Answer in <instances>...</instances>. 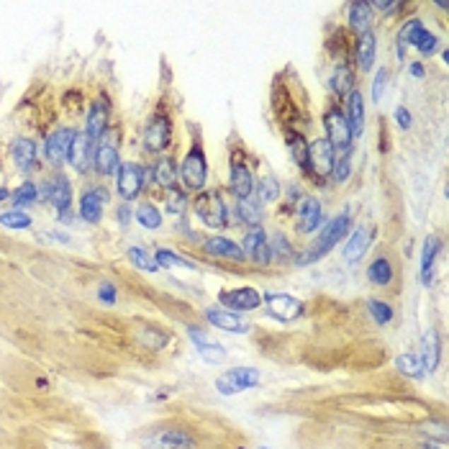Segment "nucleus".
<instances>
[{
    "label": "nucleus",
    "mask_w": 449,
    "mask_h": 449,
    "mask_svg": "<svg viewBox=\"0 0 449 449\" xmlns=\"http://www.w3.org/2000/svg\"><path fill=\"white\" fill-rule=\"evenodd\" d=\"M180 180H182V190H195L201 193L208 182V159L203 152L201 141H193V146L187 149L182 165H180Z\"/></svg>",
    "instance_id": "f257e3e1"
},
{
    "label": "nucleus",
    "mask_w": 449,
    "mask_h": 449,
    "mask_svg": "<svg viewBox=\"0 0 449 449\" xmlns=\"http://www.w3.org/2000/svg\"><path fill=\"white\" fill-rule=\"evenodd\" d=\"M349 214H342V216H337L329 226L321 231V236L316 239V244L311 247V252H305L303 257H298L296 262L298 264H308V262H316V260H321L324 255H329L334 247H337L342 239H344L346 234H349Z\"/></svg>",
    "instance_id": "f03ea898"
},
{
    "label": "nucleus",
    "mask_w": 449,
    "mask_h": 449,
    "mask_svg": "<svg viewBox=\"0 0 449 449\" xmlns=\"http://www.w3.org/2000/svg\"><path fill=\"white\" fill-rule=\"evenodd\" d=\"M195 214L211 228H223L228 223L226 203L221 201V193H218V190L198 193V198H195Z\"/></svg>",
    "instance_id": "7ed1b4c3"
},
{
    "label": "nucleus",
    "mask_w": 449,
    "mask_h": 449,
    "mask_svg": "<svg viewBox=\"0 0 449 449\" xmlns=\"http://www.w3.org/2000/svg\"><path fill=\"white\" fill-rule=\"evenodd\" d=\"M324 129L329 134V144L334 146V152H349V146H352V129H349V121L342 111H339L337 105H332L324 116Z\"/></svg>",
    "instance_id": "20e7f679"
},
{
    "label": "nucleus",
    "mask_w": 449,
    "mask_h": 449,
    "mask_svg": "<svg viewBox=\"0 0 449 449\" xmlns=\"http://www.w3.org/2000/svg\"><path fill=\"white\" fill-rule=\"evenodd\" d=\"M334 162H337V152L326 139H316L308 144V173L316 175L318 180H326L332 175Z\"/></svg>",
    "instance_id": "39448f33"
},
{
    "label": "nucleus",
    "mask_w": 449,
    "mask_h": 449,
    "mask_svg": "<svg viewBox=\"0 0 449 449\" xmlns=\"http://www.w3.org/2000/svg\"><path fill=\"white\" fill-rule=\"evenodd\" d=\"M170 141H173V121L167 113H157L144 129V149L154 154L165 152V146H170Z\"/></svg>",
    "instance_id": "423d86ee"
},
{
    "label": "nucleus",
    "mask_w": 449,
    "mask_h": 449,
    "mask_svg": "<svg viewBox=\"0 0 449 449\" xmlns=\"http://www.w3.org/2000/svg\"><path fill=\"white\" fill-rule=\"evenodd\" d=\"M260 385V373L255 367H236V370H228L226 375H221L216 380V387L221 395H234L242 393L247 387H257Z\"/></svg>",
    "instance_id": "0eeeda50"
},
{
    "label": "nucleus",
    "mask_w": 449,
    "mask_h": 449,
    "mask_svg": "<svg viewBox=\"0 0 449 449\" xmlns=\"http://www.w3.org/2000/svg\"><path fill=\"white\" fill-rule=\"evenodd\" d=\"M144 447L149 449H193L195 436L187 428H159L152 436L144 439Z\"/></svg>",
    "instance_id": "6e6552de"
},
{
    "label": "nucleus",
    "mask_w": 449,
    "mask_h": 449,
    "mask_svg": "<svg viewBox=\"0 0 449 449\" xmlns=\"http://www.w3.org/2000/svg\"><path fill=\"white\" fill-rule=\"evenodd\" d=\"M218 301L223 308H231V311H255L262 303V296L255 288H234V291L218 293Z\"/></svg>",
    "instance_id": "1a4fd4ad"
},
{
    "label": "nucleus",
    "mask_w": 449,
    "mask_h": 449,
    "mask_svg": "<svg viewBox=\"0 0 449 449\" xmlns=\"http://www.w3.org/2000/svg\"><path fill=\"white\" fill-rule=\"evenodd\" d=\"M141 187H144V170L134 162L121 165V170H118V193H121V198L134 201V198H139Z\"/></svg>",
    "instance_id": "9d476101"
},
{
    "label": "nucleus",
    "mask_w": 449,
    "mask_h": 449,
    "mask_svg": "<svg viewBox=\"0 0 449 449\" xmlns=\"http://www.w3.org/2000/svg\"><path fill=\"white\" fill-rule=\"evenodd\" d=\"M231 190H234V195L239 201L252 198V190H255L252 170H249L247 162L239 157V152H234V157H231Z\"/></svg>",
    "instance_id": "9b49d317"
},
{
    "label": "nucleus",
    "mask_w": 449,
    "mask_h": 449,
    "mask_svg": "<svg viewBox=\"0 0 449 449\" xmlns=\"http://www.w3.org/2000/svg\"><path fill=\"white\" fill-rule=\"evenodd\" d=\"M267 311L277 318V321H293L303 313V303L293 296H275V293H269L267 298Z\"/></svg>",
    "instance_id": "f8f14e48"
},
{
    "label": "nucleus",
    "mask_w": 449,
    "mask_h": 449,
    "mask_svg": "<svg viewBox=\"0 0 449 449\" xmlns=\"http://www.w3.org/2000/svg\"><path fill=\"white\" fill-rule=\"evenodd\" d=\"M318 226H324L321 203H318L316 198H301V203H298V231L311 234Z\"/></svg>",
    "instance_id": "ddd939ff"
},
{
    "label": "nucleus",
    "mask_w": 449,
    "mask_h": 449,
    "mask_svg": "<svg viewBox=\"0 0 449 449\" xmlns=\"http://www.w3.org/2000/svg\"><path fill=\"white\" fill-rule=\"evenodd\" d=\"M206 318L211 321V326H216V329H221V332H228V334H249V329H252V324H247L244 318L234 316V313L226 311V308H208Z\"/></svg>",
    "instance_id": "4468645a"
},
{
    "label": "nucleus",
    "mask_w": 449,
    "mask_h": 449,
    "mask_svg": "<svg viewBox=\"0 0 449 449\" xmlns=\"http://www.w3.org/2000/svg\"><path fill=\"white\" fill-rule=\"evenodd\" d=\"M72 136H75V134L69 132V129H57V132L47 139V159H49V165L62 167V162H67Z\"/></svg>",
    "instance_id": "2eb2a0df"
},
{
    "label": "nucleus",
    "mask_w": 449,
    "mask_h": 449,
    "mask_svg": "<svg viewBox=\"0 0 449 449\" xmlns=\"http://www.w3.org/2000/svg\"><path fill=\"white\" fill-rule=\"evenodd\" d=\"M187 334H190L193 344L198 346V352H201V357L206 359V362H214V365H218V362H223V359H226L223 346L216 344V342H211V339L206 337V332H201V329L190 326V329H187Z\"/></svg>",
    "instance_id": "dca6fc26"
},
{
    "label": "nucleus",
    "mask_w": 449,
    "mask_h": 449,
    "mask_svg": "<svg viewBox=\"0 0 449 449\" xmlns=\"http://www.w3.org/2000/svg\"><path fill=\"white\" fill-rule=\"evenodd\" d=\"M90 146H93V141H90L88 134H75L72 136V144H69V165L75 167L77 173H85L88 170V162H90Z\"/></svg>",
    "instance_id": "f3484780"
},
{
    "label": "nucleus",
    "mask_w": 449,
    "mask_h": 449,
    "mask_svg": "<svg viewBox=\"0 0 449 449\" xmlns=\"http://www.w3.org/2000/svg\"><path fill=\"white\" fill-rule=\"evenodd\" d=\"M121 157H118V149L116 144H111V141H103V144L98 146V154H95V167L100 175H118V170H121Z\"/></svg>",
    "instance_id": "a211bd4d"
},
{
    "label": "nucleus",
    "mask_w": 449,
    "mask_h": 449,
    "mask_svg": "<svg viewBox=\"0 0 449 449\" xmlns=\"http://www.w3.org/2000/svg\"><path fill=\"white\" fill-rule=\"evenodd\" d=\"M203 247H206L208 255L226 257V260H236V262H242L244 260L242 247H239L236 242H231V239H226V236H211V239H206Z\"/></svg>",
    "instance_id": "6ab92c4d"
},
{
    "label": "nucleus",
    "mask_w": 449,
    "mask_h": 449,
    "mask_svg": "<svg viewBox=\"0 0 449 449\" xmlns=\"http://www.w3.org/2000/svg\"><path fill=\"white\" fill-rule=\"evenodd\" d=\"M349 26H352V31L359 36L373 31V8H370V3L357 0V3L349 6Z\"/></svg>",
    "instance_id": "aec40b11"
},
{
    "label": "nucleus",
    "mask_w": 449,
    "mask_h": 449,
    "mask_svg": "<svg viewBox=\"0 0 449 449\" xmlns=\"http://www.w3.org/2000/svg\"><path fill=\"white\" fill-rule=\"evenodd\" d=\"M349 100H346V121H349V129H352V136H359L362 129H365V100L359 95L357 90L349 93Z\"/></svg>",
    "instance_id": "412c9836"
},
{
    "label": "nucleus",
    "mask_w": 449,
    "mask_h": 449,
    "mask_svg": "<svg viewBox=\"0 0 449 449\" xmlns=\"http://www.w3.org/2000/svg\"><path fill=\"white\" fill-rule=\"evenodd\" d=\"M439 354H442V342H439V334L431 329V332L424 334V342H421V365L424 370L428 373H434L436 365H439Z\"/></svg>",
    "instance_id": "4be33fe9"
},
{
    "label": "nucleus",
    "mask_w": 449,
    "mask_h": 449,
    "mask_svg": "<svg viewBox=\"0 0 449 449\" xmlns=\"http://www.w3.org/2000/svg\"><path fill=\"white\" fill-rule=\"evenodd\" d=\"M370 239H373V234L367 231V228H357L352 236H349V242L344 244V260L349 264L359 262L362 257H365L367 247H370Z\"/></svg>",
    "instance_id": "5701e85b"
},
{
    "label": "nucleus",
    "mask_w": 449,
    "mask_h": 449,
    "mask_svg": "<svg viewBox=\"0 0 449 449\" xmlns=\"http://www.w3.org/2000/svg\"><path fill=\"white\" fill-rule=\"evenodd\" d=\"M44 198H47V201L52 203L54 208L64 211V208L72 203V187H69V180L67 177H57L54 182H49Z\"/></svg>",
    "instance_id": "b1692460"
},
{
    "label": "nucleus",
    "mask_w": 449,
    "mask_h": 449,
    "mask_svg": "<svg viewBox=\"0 0 449 449\" xmlns=\"http://www.w3.org/2000/svg\"><path fill=\"white\" fill-rule=\"evenodd\" d=\"M11 152H13V162L21 167L23 173H28V170H34L36 167V144L34 141H28V139H16L13 146H11Z\"/></svg>",
    "instance_id": "393cba45"
},
{
    "label": "nucleus",
    "mask_w": 449,
    "mask_h": 449,
    "mask_svg": "<svg viewBox=\"0 0 449 449\" xmlns=\"http://www.w3.org/2000/svg\"><path fill=\"white\" fill-rule=\"evenodd\" d=\"M439 249H442V242H439L436 236H428L426 244H424V255H421V283L424 285H431V277H434V262H436Z\"/></svg>",
    "instance_id": "a878e982"
},
{
    "label": "nucleus",
    "mask_w": 449,
    "mask_h": 449,
    "mask_svg": "<svg viewBox=\"0 0 449 449\" xmlns=\"http://www.w3.org/2000/svg\"><path fill=\"white\" fill-rule=\"evenodd\" d=\"M105 124H108V105L98 100V103L93 105L90 116H88V132H85V134L90 136V141H95V139L103 136V134H105Z\"/></svg>",
    "instance_id": "bb28decb"
},
{
    "label": "nucleus",
    "mask_w": 449,
    "mask_h": 449,
    "mask_svg": "<svg viewBox=\"0 0 449 449\" xmlns=\"http://www.w3.org/2000/svg\"><path fill=\"white\" fill-rule=\"evenodd\" d=\"M367 277H370V283L373 285H380V288H387V285L393 283V264L390 260L385 257H378L370 267H367Z\"/></svg>",
    "instance_id": "cd10ccee"
},
{
    "label": "nucleus",
    "mask_w": 449,
    "mask_h": 449,
    "mask_svg": "<svg viewBox=\"0 0 449 449\" xmlns=\"http://www.w3.org/2000/svg\"><path fill=\"white\" fill-rule=\"evenodd\" d=\"M329 83H332V90L339 98H346L354 90V72L346 67V64H339V67L334 69V75Z\"/></svg>",
    "instance_id": "c85d7f7f"
},
{
    "label": "nucleus",
    "mask_w": 449,
    "mask_h": 449,
    "mask_svg": "<svg viewBox=\"0 0 449 449\" xmlns=\"http://www.w3.org/2000/svg\"><path fill=\"white\" fill-rule=\"evenodd\" d=\"M375 34H362L359 36V44H357V64L362 72H370V67L375 64Z\"/></svg>",
    "instance_id": "c756f323"
},
{
    "label": "nucleus",
    "mask_w": 449,
    "mask_h": 449,
    "mask_svg": "<svg viewBox=\"0 0 449 449\" xmlns=\"http://www.w3.org/2000/svg\"><path fill=\"white\" fill-rule=\"evenodd\" d=\"M154 182L167 187V190H173L177 185V167H175V162L170 157L159 159L157 165H154Z\"/></svg>",
    "instance_id": "7c9ffc66"
},
{
    "label": "nucleus",
    "mask_w": 449,
    "mask_h": 449,
    "mask_svg": "<svg viewBox=\"0 0 449 449\" xmlns=\"http://www.w3.org/2000/svg\"><path fill=\"white\" fill-rule=\"evenodd\" d=\"M288 149H291V154H293V159L298 162V167L308 173V141H305L303 134L288 132Z\"/></svg>",
    "instance_id": "2f4dec72"
},
{
    "label": "nucleus",
    "mask_w": 449,
    "mask_h": 449,
    "mask_svg": "<svg viewBox=\"0 0 449 449\" xmlns=\"http://www.w3.org/2000/svg\"><path fill=\"white\" fill-rule=\"evenodd\" d=\"M80 216H83L88 223L100 221V216H103V203L98 201L95 190H90V193L83 195V201H80Z\"/></svg>",
    "instance_id": "473e14b6"
},
{
    "label": "nucleus",
    "mask_w": 449,
    "mask_h": 449,
    "mask_svg": "<svg viewBox=\"0 0 449 449\" xmlns=\"http://www.w3.org/2000/svg\"><path fill=\"white\" fill-rule=\"evenodd\" d=\"M236 214H239V221L252 223V226H260V218H262V206H260L255 198H244V201L236 203Z\"/></svg>",
    "instance_id": "72a5a7b5"
},
{
    "label": "nucleus",
    "mask_w": 449,
    "mask_h": 449,
    "mask_svg": "<svg viewBox=\"0 0 449 449\" xmlns=\"http://www.w3.org/2000/svg\"><path fill=\"white\" fill-rule=\"evenodd\" d=\"M426 31L424 28V23L419 21V18H411V21L403 23L401 34H398V47H406V44H411V47H416V42L421 39V34Z\"/></svg>",
    "instance_id": "f704fd0d"
},
{
    "label": "nucleus",
    "mask_w": 449,
    "mask_h": 449,
    "mask_svg": "<svg viewBox=\"0 0 449 449\" xmlns=\"http://www.w3.org/2000/svg\"><path fill=\"white\" fill-rule=\"evenodd\" d=\"M136 221L141 223L144 228H159V223H162V214H159V208L152 206V203H141V206L136 208Z\"/></svg>",
    "instance_id": "c9c22d12"
},
{
    "label": "nucleus",
    "mask_w": 449,
    "mask_h": 449,
    "mask_svg": "<svg viewBox=\"0 0 449 449\" xmlns=\"http://www.w3.org/2000/svg\"><path fill=\"white\" fill-rule=\"evenodd\" d=\"M395 367L401 370L403 375H408V378H421L424 375V365H421V359L416 357V354H401V357L395 359Z\"/></svg>",
    "instance_id": "e433bc0d"
},
{
    "label": "nucleus",
    "mask_w": 449,
    "mask_h": 449,
    "mask_svg": "<svg viewBox=\"0 0 449 449\" xmlns=\"http://www.w3.org/2000/svg\"><path fill=\"white\" fill-rule=\"evenodd\" d=\"M257 193H260V203L277 201V195H280V182H277L272 175H264V177L260 180V185H257Z\"/></svg>",
    "instance_id": "4c0bfd02"
},
{
    "label": "nucleus",
    "mask_w": 449,
    "mask_h": 449,
    "mask_svg": "<svg viewBox=\"0 0 449 449\" xmlns=\"http://www.w3.org/2000/svg\"><path fill=\"white\" fill-rule=\"evenodd\" d=\"M367 311H370V316L375 318V324L385 326L393 321V308H390V303H385V301H375L373 298V301L367 303Z\"/></svg>",
    "instance_id": "58836bf2"
},
{
    "label": "nucleus",
    "mask_w": 449,
    "mask_h": 449,
    "mask_svg": "<svg viewBox=\"0 0 449 449\" xmlns=\"http://www.w3.org/2000/svg\"><path fill=\"white\" fill-rule=\"evenodd\" d=\"M129 260H132V264H136L139 269H146V272H157V269H159L152 257L146 255L144 249H139V247L129 249Z\"/></svg>",
    "instance_id": "ea45409f"
},
{
    "label": "nucleus",
    "mask_w": 449,
    "mask_h": 449,
    "mask_svg": "<svg viewBox=\"0 0 449 449\" xmlns=\"http://www.w3.org/2000/svg\"><path fill=\"white\" fill-rule=\"evenodd\" d=\"M187 208V195L182 187H173L170 195H167V211L170 214H185Z\"/></svg>",
    "instance_id": "a19ab883"
},
{
    "label": "nucleus",
    "mask_w": 449,
    "mask_h": 449,
    "mask_svg": "<svg viewBox=\"0 0 449 449\" xmlns=\"http://www.w3.org/2000/svg\"><path fill=\"white\" fill-rule=\"evenodd\" d=\"M36 198H39V190H36L34 182H23V185L13 193L16 206H28V203H36Z\"/></svg>",
    "instance_id": "79ce46f5"
},
{
    "label": "nucleus",
    "mask_w": 449,
    "mask_h": 449,
    "mask_svg": "<svg viewBox=\"0 0 449 449\" xmlns=\"http://www.w3.org/2000/svg\"><path fill=\"white\" fill-rule=\"evenodd\" d=\"M0 223L6 228H28L31 226V218L21 211H11V214H3L0 216Z\"/></svg>",
    "instance_id": "37998d69"
},
{
    "label": "nucleus",
    "mask_w": 449,
    "mask_h": 449,
    "mask_svg": "<svg viewBox=\"0 0 449 449\" xmlns=\"http://www.w3.org/2000/svg\"><path fill=\"white\" fill-rule=\"evenodd\" d=\"M349 173H352V159H349V152H346V154H342L337 162H334L332 175H334V180H337V182H344V180L349 177Z\"/></svg>",
    "instance_id": "c03bdc74"
},
{
    "label": "nucleus",
    "mask_w": 449,
    "mask_h": 449,
    "mask_svg": "<svg viewBox=\"0 0 449 449\" xmlns=\"http://www.w3.org/2000/svg\"><path fill=\"white\" fill-rule=\"evenodd\" d=\"M154 262H157V267H180V264H187L182 257L173 255L170 249H157V255H154Z\"/></svg>",
    "instance_id": "a18cd8bd"
},
{
    "label": "nucleus",
    "mask_w": 449,
    "mask_h": 449,
    "mask_svg": "<svg viewBox=\"0 0 449 449\" xmlns=\"http://www.w3.org/2000/svg\"><path fill=\"white\" fill-rule=\"evenodd\" d=\"M436 47H439V39H436V34H431V31H424L421 39L416 42V49H419V52H421L424 57L434 54Z\"/></svg>",
    "instance_id": "49530a36"
},
{
    "label": "nucleus",
    "mask_w": 449,
    "mask_h": 449,
    "mask_svg": "<svg viewBox=\"0 0 449 449\" xmlns=\"http://www.w3.org/2000/svg\"><path fill=\"white\" fill-rule=\"evenodd\" d=\"M385 85H387V69H378V75L373 80V103H380Z\"/></svg>",
    "instance_id": "de8ad7c7"
},
{
    "label": "nucleus",
    "mask_w": 449,
    "mask_h": 449,
    "mask_svg": "<svg viewBox=\"0 0 449 449\" xmlns=\"http://www.w3.org/2000/svg\"><path fill=\"white\" fill-rule=\"evenodd\" d=\"M141 342H144L146 346H152V349H162V346L167 344V337L162 332H152V329H144V334H141Z\"/></svg>",
    "instance_id": "09e8293b"
},
{
    "label": "nucleus",
    "mask_w": 449,
    "mask_h": 449,
    "mask_svg": "<svg viewBox=\"0 0 449 449\" xmlns=\"http://www.w3.org/2000/svg\"><path fill=\"white\" fill-rule=\"evenodd\" d=\"M98 298H100L105 305H113L116 303V288H113L111 283H103L100 285V291H98Z\"/></svg>",
    "instance_id": "8fccbe9b"
},
{
    "label": "nucleus",
    "mask_w": 449,
    "mask_h": 449,
    "mask_svg": "<svg viewBox=\"0 0 449 449\" xmlns=\"http://www.w3.org/2000/svg\"><path fill=\"white\" fill-rule=\"evenodd\" d=\"M269 249H275L280 260H285V257L291 255V247H288V242H285V236H275V244H269Z\"/></svg>",
    "instance_id": "3c124183"
},
{
    "label": "nucleus",
    "mask_w": 449,
    "mask_h": 449,
    "mask_svg": "<svg viewBox=\"0 0 449 449\" xmlns=\"http://www.w3.org/2000/svg\"><path fill=\"white\" fill-rule=\"evenodd\" d=\"M395 121H398V126L401 129H411V124H414V118H411V113H408V108H395Z\"/></svg>",
    "instance_id": "603ef678"
},
{
    "label": "nucleus",
    "mask_w": 449,
    "mask_h": 449,
    "mask_svg": "<svg viewBox=\"0 0 449 449\" xmlns=\"http://www.w3.org/2000/svg\"><path fill=\"white\" fill-rule=\"evenodd\" d=\"M129 216H132V214H129V206H124V208H121V211H118V218H121V221H129Z\"/></svg>",
    "instance_id": "864d4df0"
},
{
    "label": "nucleus",
    "mask_w": 449,
    "mask_h": 449,
    "mask_svg": "<svg viewBox=\"0 0 449 449\" xmlns=\"http://www.w3.org/2000/svg\"><path fill=\"white\" fill-rule=\"evenodd\" d=\"M411 72H414L416 77H424V67H421V64H411Z\"/></svg>",
    "instance_id": "5fc2aeb1"
},
{
    "label": "nucleus",
    "mask_w": 449,
    "mask_h": 449,
    "mask_svg": "<svg viewBox=\"0 0 449 449\" xmlns=\"http://www.w3.org/2000/svg\"><path fill=\"white\" fill-rule=\"evenodd\" d=\"M8 195H11V193H8V190H6V187H0V203H3V201H6V198H8Z\"/></svg>",
    "instance_id": "6e6d98bb"
},
{
    "label": "nucleus",
    "mask_w": 449,
    "mask_h": 449,
    "mask_svg": "<svg viewBox=\"0 0 449 449\" xmlns=\"http://www.w3.org/2000/svg\"><path fill=\"white\" fill-rule=\"evenodd\" d=\"M424 449H442V447H439V444H431V442H426V444H424Z\"/></svg>",
    "instance_id": "4d7b16f0"
},
{
    "label": "nucleus",
    "mask_w": 449,
    "mask_h": 449,
    "mask_svg": "<svg viewBox=\"0 0 449 449\" xmlns=\"http://www.w3.org/2000/svg\"><path fill=\"white\" fill-rule=\"evenodd\" d=\"M260 449H267V447H260Z\"/></svg>",
    "instance_id": "13d9d810"
}]
</instances>
